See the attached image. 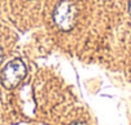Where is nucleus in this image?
Here are the masks:
<instances>
[{"instance_id": "nucleus-1", "label": "nucleus", "mask_w": 131, "mask_h": 125, "mask_svg": "<svg viewBox=\"0 0 131 125\" xmlns=\"http://www.w3.org/2000/svg\"><path fill=\"white\" fill-rule=\"evenodd\" d=\"M77 18V9L70 0H62L57 4L53 12L54 23L63 31H70L75 27Z\"/></svg>"}, {"instance_id": "nucleus-2", "label": "nucleus", "mask_w": 131, "mask_h": 125, "mask_svg": "<svg viewBox=\"0 0 131 125\" xmlns=\"http://www.w3.org/2000/svg\"><path fill=\"white\" fill-rule=\"evenodd\" d=\"M27 69L22 59H13L2 71V83L7 89L16 88L26 76Z\"/></svg>"}, {"instance_id": "nucleus-3", "label": "nucleus", "mask_w": 131, "mask_h": 125, "mask_svg": "<svg viewBox=\"0 0 131 125\" xmlns=\"http://www.w3.org/2000/svg\"><path fill=\"white\" fill-rule=\"evenodd\" d=\"M70 125H86V122H82V121H75V122H72V124H70Z\"/></svg>"}, {"instance_id": "nucleus-4", "label": "nucleus", "mask_w": 131, "mask_h": 125, "mask_svg": "<svg viewBox=\"0 0 131 125\" xmlns=\"http://www.w3.org/2000/svg\"><path fill=\"white\" fill-rule=\"evenodd\" d=\"M3 62V49H2V46H0V63Z\"/></svg>"}, {"instance_id": "nucleus-5", "label": "nucleus", "mask_w": 131, "mask_h": 125, "mask_svg": "<svg viewBox=\"0 0 131 125\" xmlns=\"http://www.w3.org/2000/svg\"><path fill=\"white\" fill-rule=\"evenodd\" d=\"M128 12L131 13V0H130V3H128Z\"/></svg>"}]
</instances>
